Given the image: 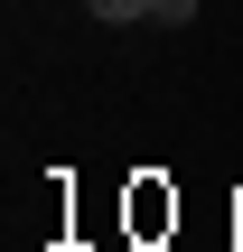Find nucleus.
<instances>
[{
	"instance_id": "nucleus-1",
	"label": "nucleus",
	"mask_w": 243,
	"mask_h": 252,
	"mask_svg": "<svg viewBox=\"0 0 243 252\" xmlns=\"http://www.w3.org/2000/svg\"><path fill=\"white\" fill-rule=\"evenodd\" d=\"M169 224H178V196H169L159 178H140V187H131V234H140V243H159Z\"/></svg>"
},
{
	"instance_id": "nucleus-2",
	"label": "nucleus",
	"mask_w": 243,
	"mask_h": 252,
	"mask_svg": "<svg viewBox=\"0 0 243 252\" xmlns=\"http://www.w3.org/2000/svg\"><path fill=\"white\" fill-rule=\"evenodd\" d=\"M103 19H140V9H169V0H94Z\"/></svg>"
}]
</instances>
